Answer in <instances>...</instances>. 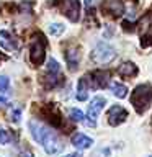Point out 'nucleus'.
Wrapping results in <instances>:
<instances>
[{
  "mask_svg": "<svg viewBox=\"0 0 152 157\" xmlns=\"http://www.w3.org/2000/svg\"><path fill=\"white\" fill-rule=\"evenodd\" d=\"M101 10L111 17H121L124 13V3L123 0H103Z\"/></svg>",
  "mask_w": 152,
  "mask_h": 157,
  "instance_id": "9d476101",
  "label": "nucleus"
},
{
  "mask_svg": "<svg viewBox=\"0 0 152 157\" xmlns=\"http://www.w3.org/2000/svg\"><path fill=\"white\" fill-rule=\"evenodd\" d=\"M66 59H67L69 69H70L72 72L77 71L78 62H80V51H78V48H70L69 49V51L66 52Z\"/></svg>",
  "mask_w": 152,
  "mask_h": 157,
  "instance_id": "ddd939ff",
  "label": "nucleus"
},
{
  "mask_svg": "<svg viewBox=\"0 0 152 157\" xmlns=\"http://www.w3.org/2000/svg\"><path fill=\"white\" fill-rule=\"evenodd\" d=\"M66 157H82V155L78 154V152H75V154H70V155H66Z\"/></svg>",
  "mask_w": 152,
  "mask_h": 157,
  "instance_id": "b1692460",
  "label": "nucleus"
},
{
  "mask_svg": "<svg viewBox=\"0 0 152 157\" xmlns=\"http://www.w3.org/2000/svg\"><path fill=\"white\" fill-rule=\"evenodd\" d=\"M90 2H92V0H87V5H90Z\"/></svg>",
  "mask_w": 152,
  "mask_h": 157,
  "instance_id": "a878e982",
  "label": "nucleus"
},
{
  "mask_svg": "<svg viewBox=\"0 0 152 157\" xmlns=\"http://www.w3.org/2000/svg\"><path fill=\"white\" fill-rule=\"evenodd\" d=\"M0 46L5 48L7 51H17L20 48V43L17 38L12 36V33L10 31H0Z\"/></svg>",
  "mask_w": 152,
  "mask_h": 157,
  "instance_id": "f8f14e48",
  "label": "nucleus"
},
{
  "mask_svg": "<svg viewBox=\"0 0 152 157\" xmlns=\"http://www.w3.org/2000/svg\"><path fill=\"white\" fill-rule=\"evenodd\" d=\"M85 78L92 88H105L110 83L111 71H93L90 74H87Z\"/></svg>",
  "mask_w": 152,
  "mask_h": 157,
  "instance_id": "423d86ee",
  "label": "nucleus"
},
{
  "mask_svg": "<svg viewBox=\"0 0 152 157\" xmlns=\"http://www.w3.org/2000/svg\"><path fill=\"white\" fill-rule=\"evenodd\" d=\"M113 92H115V97L124 98L127 95V87L123 85V83H113Z\"/></svg>",
  "mask_w": 152,
  "mask_h": 157,
  "instance_id": "a211bd4d",
  "label": "nucleus"
},
{
  "mask_svg": "<svg viewBox=\"0 0 152 157\" xmlns=\"http://www.w3.org/2000/svg\"><path fill=\"white\" fill-rule=\"evenodd\" d=\"M118 72H120V75H123V77H132L137 74V67L132 62H123L121 66L118 67Z\"/></svg>",
  "mask_w": 152,
  "mask_h": 157,
  "instance_id": "2eb2a0df",
  "label": "nucleus"
},
{
  "mask_svg": "<svg viewBox=\"0 0 152 157\" xmlns=\"http://www.w3.org/2000/svg\"><path fill=\"white\" fill-rule=\"evenodd\" d=\"M20 113H21V110H20V108H12V118H10V120H12L13 123H18L20 121Z\"/></svg>",
  "mask_w": 152,
  "mask_h": 157,
  "instance_id": "aec40b11",
  "label": "nucleus"
},
{
  "mask_svg": "<svg viewBox=\"0 0 152 157\" xmlns=\"http://www.w3.org/2000/svg\"><path fill=\"white\" fill-rule=\"evenodd\" d=\"M150 157H152V155H150Z\"/></svg>",
  "mask_w": 152,
  "mask_h": 157,
  "instance_id": "bb28decb",
  "label": "nucleus"
},
{
  "mask_svg": "<svg viewBox=\"0 0 152 157\" xmlns=\"http://www.w3.org/2000/svg\"><path fill=\"white\" fill-rule=\"evenodd\" d=\"M29 131H31L34 139L44 147V151H46L48 154H57V152L62 151L61 139H59L52 131L46 129L43 124H39L36 121H29Z\"/></svg>",
  "mask_w": 152,
  "mask_h": 157,
  "instance_id": "f257e3e1",
  "label": "nucleus"
},
{
  "mask_svg": "<svg viewBox=\"0 0 152 157\" xmlns=\"http://www.w3.org/2000/svg\"><path fill=\"white\" fill-rule=\"evenodd\" d=\"M49 29H51L52 34H61L64 31V25H61V23H59V25H51V28H49Z\"/></svg>",
  "mask_w": 152,
  "mask_h": 157,
  "instance_id": "412c9836",
  "label": "nucleus"
},
{
  "mask_svg": "<svg viewBox=\"0 0 152 157\" xmlns=\"http://www.w3.org/2000/svg\"><path fill=\"white\" fill-rule=\"evenodd\" d=\"M106 118H108V123H110L111 126H118L127 118V111L120 105H113L110 110H108Z\"/></svg>",
  "mask_w": 152,
  "mask_h": 157,
  "instance_id": "1a4fd4ad",
  "label": "nucleus"
},
{
  "mask_svg": "<svg viewBox=\"0 0 152 157\" xmlns=\"http://www.w3.org/2000/svg\"><path fill=\"white\" fill-rule=\"evenodd\" d=\"M7 87H8V78L3 77V75H0V92L5 90Z\"/></svg>",
  "mask_w": 152,
  "mask_h": 157,
  "instance_id": "4be33fe9",
  "label": "nucleus"
},
{
  "mask_svg": "<svg viewBox=\"0 0 152 157\" xmlns=\"http://www.w3.org/2000/svg\"><path fill=\"white\" fill-rule=\"evenodd\" d=\"M18 157H33V155L29 154V152H21V154H20Z\"/></svg>",
  "mask_w": 152,
  "mask_h": 157,
  "instance_id": "5701e85b",
  "label": "nucleus"
},
{
  "mask_svg": "<svg viewBox=\"0 0 152 157\" xmlns=\"http://www.w3.org/2000/svg\"><path fill=\"white\" fill-rule=\"evenodd\" d=\"M88 88H90V85H88V82H87V78L85 77H82L80 80H78V92H77V100H87V97H88Z\"/></svg>",
  "mask_w": 152,
  "mask_h": 157,
  "instance_id": "dca6fc26",
  "label": "nucleus"
},
{
  "mask_svg": "<svg viewBox=\"0 0 152 157\" xmlns=\"http://www.w3.org/2000/svg\"><path fill=\"white\" fill-rule=\"evenodd\" d=\"M150 100H152V87L147 85V83L137 85L134 88V92H132V95H131V103L139 115H142V113L146 111V108L149 106Z\"/></svg>",
  "mask_w": 152,
  "mask_h": 157,
  "instance_id": "f03ea898",
  "label": "nucleus"
},
{
  "mask_svg": "<svg viewBox=\"0 0 152 157\" xmlns=\"http://www.w3.org/2000/svg\"><path fill=\"white\" fill-rule=\"evenodd\" d=\"M46 38L41 33H34L31 44H29V61L33 66H41L44 62V56H46Z\"/></svg>",
  "mask_w": 152,
  "mask_h": 157,
  "instance_id": "7ed1b4c3",
  "label": "nucleus"
},
{
  "mask_svg": "<svg viewBox=\"0 0 152 157\" xmlns=\"http://www.w3.org/2000/svg\"><path fill=\"white\" fill-rule=\"evenodd\" d=\"M56 7L70 21H78V17H80V2L78 0H57Z\"/></svg>",
  "mask_w": 152,
  "mask_h": 157,
  "instance_id": "20e7f679",
  "label": "nucleus"
},
{
  "mask_svg": "<svg viewBox=\"0 0 152 157\" xmlns=\"http://www.w3.org/2000/svg\"><path fill=\"white\" fill-rule=\"evenodd\" d=\"M115 57H116L115 49L111 46H108V44H100V46H97V49L92 52V61L97 62V64H108Z\"/></svg>",
  "mask_w": 152,
  "mask_h": 157,
  "instance_id": "0eeeda50",
  "label": "nucleus"
},
{
  "mask_svg": "<svg viewBox=\"0 0 152 157\" xmlns=\"http://www.w3.org/2000/svg\"><path fill=\"white\" fill-rule=\"evenodd\" d=\"M105 98L103 97H95L92 100V103L88 105V120H90V123H92V126H95L97 124V118H98V115L101 113V110H103V106H105Z\"/></svg>",
  "mask_w": 152,
  "mask_h": 157,
  "instance_id": "9b49d317",
  "label": "nucleus"
},
{
  "mask_svg": "<svg viewBox=\"0 0 152 157\" xmlns=\"http://www.w3.org/2000/svg\"><path fill=\"white\" fill-rule=\"evenodd\" d=\"M69 116L72 118L74 121H78V123H87V124L92 126L90 120H88V116H85L80 110H70V113H69Z\"/></svg>",
  "mask_w": 152,
  "mask_h": 157,
  "instance_id": "f3484780",
  "label": "nucleus"
},
{
  "mask_svg": "<svg viewBox=\"0 0 152 157\" xmlns=\"http://www.w3.org/2000/svg\"><path fill=\"white\" fill-rule=\"evenodd\" d=\"M41 115H43L44 120H46L48 123H51L54 128H64V120H62V116H61V111H59L57 108L52 105V103L44 105L41 108Z\"/></svg>",
  "mask_w": 152,
  "mask_h": 157,
  "instance_id": "6e6552de",
  "label": "nucleus"
},
{
  "mask_svg": "<svg viewBox=\"0 0 152 157\" xmlns=\"http://www.w3.org/2000/svg\"><path fill=\"white\" fill-rule=\"evenodd\" d=\"M2 59H5V56H3V54H2V52H0V61H2Z\"/></svg>",
  "mask_w": 152,
  "mask_h": 157,
  "instance_id": "393cba45",
  "label": "nucleus"
},
{
  "mask_svg": "<svg viewBox=\"0 0 152 157\" xmlns=\"http://www.w3.org/2000/svg\"><path fill=\"white\" fill-rule=\"evenodd\" d=\"M72 144L75 146L77 149H88V147L93 144V141L85 134H75L72 137Z\"/></svg>",
  "mask_w": 152,
  "mask_h": 157,
  "instance_id": "4468645a",
  "label": "nucleus"
},
{
  "mask_svg": "<svg viewBox=\"0 0 152 157\" xmlns=\"http://www.w3.org/2000/svg\"><path fill=\"white\" fill-rule=\"evenodd\" d=\"M62 82V74H61V67L56 62V59H49L48 62V72L44 77V87L46 88H52L59 85Z\"/></svg>",
  "mask_w": 152,
  "mask_h": 157,
  "instance_id": "39448f33",
  "label": "nucleus"
},
{
  "mask_svg": "<svg viewBox=\"0 0 152 157\" xmlns=\"http://www.w3.org/2000/svg\"><path fill=\"white\" fill-rule=\"evenodd\" d=\"M10 141H12V136H10V131L0 126V144H8Z\"/></svg>",
  "mask_w": 152,
  "mask_h": 157,
  "instance_id": "6ab92c4d",
  "label": "nucleus"
}]
</instances>
